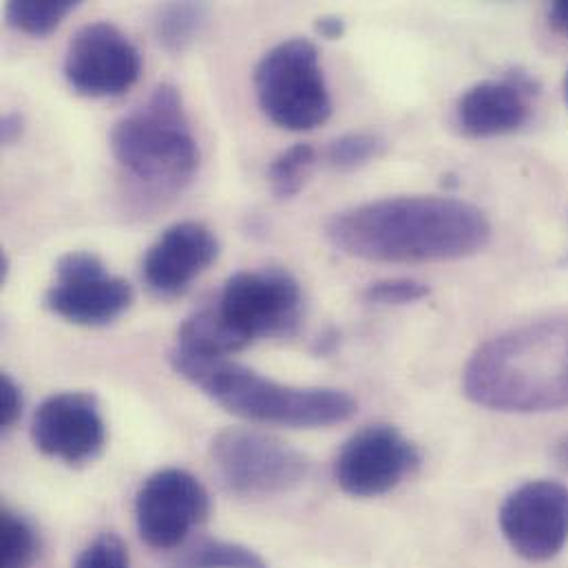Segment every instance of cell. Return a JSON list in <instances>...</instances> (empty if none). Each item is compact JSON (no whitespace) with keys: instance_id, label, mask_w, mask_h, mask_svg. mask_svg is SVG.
<instances>
[{"instance_id":"16","label":"cell","mask_w":568,"mask_h":568,"mask_svg":"<svg viewBox=\"0 0 568 568\" xmlns=\"http://www.w3.org/2000/svg\"><path fill=\"white\" fill-rule=\"evenodd\" d=\"M209 20V7L202 2H166L158 9L153 27L158 42L171 51L182 53L197 42Z\"/></svg>"},{"instance_id":"24","label":"cell","mask_w":568,"mask_h":568,"mask_svg":"<svg viewBox=\"0 0 568 568\" xmlns=\"http://www.w3.org/2000/svg\"><path fill=\"white\" fill-rule=\"evenodd\" d=\"M22 412V394L9 374L0 376V429H11Z\"/></svg>"},{"instance_id":"11","label":"cell","mask_w":568,"mask_h":568,"mask_svg":"<svg viewBox=\"0 0 568 568\" xmlns=\"http://www.w3.org/2000/svg\"><path fill=\"white\" fill-rule=\"evenodd\" d=\"M420 465V454L392 425L356 432L334 460V480L352 498H378L396 489Z\"/></svg>"},{"instance_id":"1","label":"cell","mask_w":568,"mask_h":568,"mask_svg":"<svg viewBox=\"0 0 568 568\" xmlns=\"http://www.w3.org/2000/svg\"><path fill=\"white\" fill-rule=\"evenodd\" d=\"M325 237L343 255L365 262H452L480 253L491 224L478 206L454 197L403 195L336 213Z\"/></svg>"},{"instance_id":"7","label":"cell","mask_w":568,"mask_h":568,"mask_svg":"<svg viewBox=\"0 0 568 568\" xmlns=\"http://www.w3.org/2000/svg\"><path fill=\"white\" fill-rule=\"evenodd\" d=\"M211 460L224 489L242 498L285 494L310 471V460L298 449L246 427L220 432L211 443Z\"/></svg>"},{"instance_id":"3","label":"cell","mask_w":568,"mask_h":568,"mask_svg":"<svg viewBox=\"0 0 568 568\" xmlns=\"http://www.w3.org/2000/svg\"><path fill=\"white\" fill-rule=\"evenodd\" d=\"M173 369L226 412L290 429L332 427L356 414V400L334 387H292L229 358L197 356L173 347Z\"/></svg>"},{"instance_id":"12","label":"cell","mask_w":568,"mask_h":568,"mask_svg":"<svg viewBox=\"0 0 568 568\" xmlns=\"http://www.w3.org/2000/svg\"><path fill=\"white\" fill-rule=\"evenodd\" d=\"M500 529L509 547L529 562H549L568 542V489L534 480L518 487L500 507Z\"/></svg>"},{"instance_id":"8","label":"cell","mask_w":568,"mask_h":568,"mask_svg":"<svg viewBox=\"0 0 568 568\" xmlns=\"http://www.w3.org/2000/svg\"><path fill=\"white\" fill-rule=\"evenodd\" d=\"M131 303V284L109 275L102 260L89 251L62 255L55 264V282L44 294V305L55 316L84 327L113 323Z\"/></svg>"},{"instance_id":"21","label":"cell","mask_w":568,"mask_h":568,"mask_svg":"<svg viewBox=\"0 0 568 568\" xmlns=\"http://www.w3.org/2000/svg\"><path fill=\"white\" fill-rule=\"evenodd\" d=\"M385 140L376 133H347L327 146V162L336 169H356L385 153Z\"/></svg>"},{"instance_id":"22","label":"cell","mask_w":568,"mask_h":568,"mask_svg":"<svg viewBox=\"0 0 568 568\" xmlns=\"http://www.w3.org/2000/svg\"><path fill=\"white\" fill-rule=\"evenodd\" d=\"M429 296V287L416 280H381L367 285L363 292V298L374 305H407L418 303Z\"/></svg>"},{"instance_id":"9","label":"cell","mask_w":568,"mask_h":568,"mask_svg":"<svg viewBox=\"0 0 568 568\" xmlns=\"http://www.w3.org/2000/svg\"><path fill=\"white\" fill-rule=\"evenodd\" d=\"M142 71V58L131 38L111 22L80 27L67 44L64 78L84 98H115L129 91Z\"/></svg>"},{"instance_id":"27","label":"cell","mask_w":568,"mask_h":568,"mask_svg":"<svg viewBox=\"0 0 568 568\" xmlns=\"http://www.w3.org/2000/svg\"><path fill=\"white\" fill-rule=\"evenodd\" d=\"M549 20H551V24H554L558 31H562V33H567L568 36V0L551 4V9H549Z\"/></svg>"},{"instance_id":"29","label":"cell","mask_w":568,"mask_h":568,"mask_svg":"<svg viewBox=\"0 0 568 568\" xmlns=\"http://www.w3.org/2000/svg\"><path fill=\"white\" fill-rule=\"evenodd\" d=\"M565 91H567V102H568V71H567V82H565Z\"/></svg>"},{"instance_id":"5","label":"cell","mask_w":568,"mask_h":568,"mask_svg":"<svg viewBox=\"0 0 568 568\" xmlns=\"http://www.w3.org/2000/svg\"><path fill=\"white\" fill-rule=\"evenodd\" d=\"M111 151L140 184L160 193L182 191L200 166L182 93L173 84H160L144 104L115 122Z\"/></svg>"},{"instance_id":"15","label":"cell","mask_w":568,"mask_h":568,"mask_svg":"<svg viewBox=\"0 0 568 568\" xmlns=\"http://www.w3.org/2000/svg\"><path fill=\"white\" fill-rule=\"evenodd\" d=\"M534 82L525 73L485 80L467 89L456 104V126L469 138L507 135L531 118Z\"/></svg>"},{"instance_id":"10","label":"cell","mask_w":568,"mask_h":568,"mask_svg":"<svg viewBox=\"0 0 568 568\" xmlns=\"http://www.w3.org/2000/svg\"><path fill=\"white\" fill-rule=\"evenodd\" d=\"M211 511L204 485L189 471L169 467L144 480L135 498L140 538L158 551H171L186 542Z\"/></svg>"},{"instance_id":"6","label":"cell","mask_w":568,"mask_h":568,"mask_svg":"<svg viewBox=\"0 0 568 568\" xmlns=\"http://www.w3.org/2000/svg\"><path fill=\"white\" fill-rule=\"evenodd\" d=\"M262 111L287 131H312L332 115L329 89L316 47L305 38L275 44L255 69Z\"/></svg>"},{"instance_id":"2","label":"cell","mask_w":568,"mask_h":568,"mask_svg":"<svg viewBox=\"0 0 568 568\" xmlns=\"http://www.w3.org/2000/svg\"><path fill=\"white\" fill-rule=\"evenodd\" d=\"M463 387L480 407L540 414L568 407V316L509 329L469 358Z\"/></svg>"},{"instance_id":"17","label":"cell","mask_w":568,"mask_h":568,"mask_svg":"<svg viewBox=\"0 0 568 568\" xmlns=\"http://www.w3.org/2000/svg\"><path fill=\"white\" fill-rule=\"evenodd\" d=\"M75 9L71 0H11L4 7L7 22L27 36H49Z\"/></svg>"},{"instance_id":"20","label":"cell","mask_w":568,"mask_h":568,"mask_svg":"<svg viewBox=\"0 0 568 568\" xmlns=\"http://www.w3.org/2000/svg\"><path fill=\"white\" fill-rule=\"evenodd\" d=\"M38 556L33 527L9 509L0 516V568H31Z\"/></svg>"},{"instance_id":"18","label":"cell","mask_w":568,"mask_h":568,"mask_svg":"<svg viewBox=\"0 0 568 568\" xmlns=\"http://www.w3.org/2000/svg\"><path fill=\"white\" fill-rule=\"evenodd\" d=\"M171 568H271L262 556L253 549L224 542V540H202L191 547Z\"/></svg>"},{"instance_id":"4","label":"cell","mask_w":568,"mask_h":568,"mask_svg":"<svg viewBox=\"0 0 568 568\" xmlns=\"http://www.w3.org/2000/svg\"><path fill=\"white\" fill-rule=\"evenodd\" d=\"M301 287L284 268L233 275L220 298L193 312L178 329V347L229 358L257 338L290 334L301 318Z\"/></svg>"},{"instance_id":"28","label":"cell","mask_w":568,"mask_h":568,"mask_svg":"<svg viewBox=\"0 0 568 568\" xmlns=\"http://www.w3.org/2000/svg\"><path fill=\"white\" fill-rule=\"evenodd\" d=\"M554 458H556V463H558V467H560V469L568 471V434H565V436L556 443Z\"/></svg>"},{"instance_id":"19","label":"cell","mask_w":568,"mask_h":568,"mask_svg":"<svg viewBox=\"0 0 568 568\" xmlns=\"http://www.w3.org/2000/svg\"><path fill=\"white\" fill-rule=\"evenodd\" d=\"M316 162V151L310 144H294L282 151L268 166V182L273 193L282 200L294 197L305 186Z\"/></svg>"},{"instance_id":"26","label":"cell","mask_w":568,"mask_h":568,"mask_svg":"<svg viewBox=\"0 0 568 568\" xmlns=\"http://www.w3.org/2000/svg\"><path fill=\"white\" fill-rule=\"evenodd\" d=\"M316 31H318V36L329 38V40L341 38L345 33V20L338 16H321L316 20Z\"/></svg>"},{"instance_id":"23","label":"cell","mask_w":568,"mask_h":568,"mask_svg":"<svg viewBox=\"0 0 568 568\" xmlns=\"http://www.w3.org/2000/svg\"><path fill=\"white\" fill-rule=\"evenodd\" d=\"M73 568H131L129 554L120 538L106 534L93 540L75 560Z\"/></svg>"},{"instance_id":"13","label":"cell","mask_w":568,"mask_h":568,"mask_svg":"<svg viewBox=\"0 0 568 568\" xmlns=\"http://www.w3.org/2000/svg\"><path fill=\"white\" fill-rule=\"evenodd\" d=\"M33 445L49 458L84 465L100 456L106 425L95 396L84 392L53 394L31 418Z\"/></svg>"},{"instance_id":"25","label":"cell","mask_w":568,"mask_h":568,"mask_svg":"<svg viewBox=\"0 0 568 568\" xmlns=\"http://www.w3.org/2000/svg\"><path fill=\"white\" fill-rule=\"evenodd\" d=\"M22 135V118L18 113H7L0 122L2 144H13Z\"/></svg>"},{"instance_id":"14","label":"cell","mask_w":568,"mask_h":568,"mask_svg":"<svg viewBox=\"0 0 568 568\" xmlns=\"http://www.w3.org/2000/svg\"><path fill=\"white\" fill-rule=\"evenodd\" d=\"M220 255L215 233L200 222L169 226L146 251L142 275L149 290L171 298L186 292Z\"/></svg>"}]
</instances>
